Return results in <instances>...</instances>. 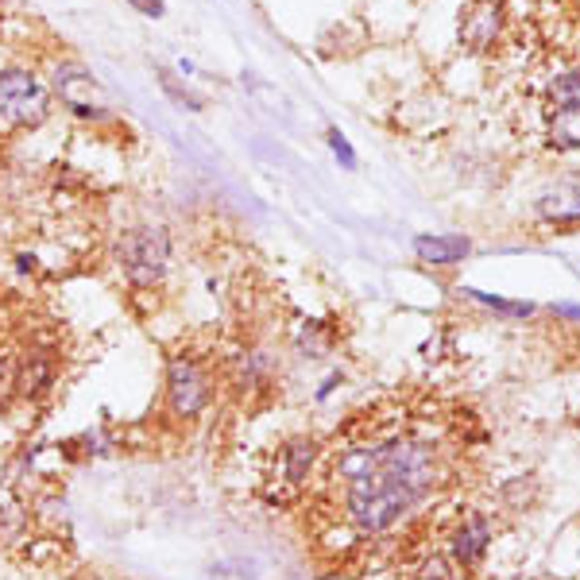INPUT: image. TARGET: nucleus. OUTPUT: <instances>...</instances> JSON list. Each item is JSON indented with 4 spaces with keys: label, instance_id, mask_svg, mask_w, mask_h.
I'll return each mask as SVG.
<instances>
[{
    "label": "nucleus",
    "instance_id": "nucleus-12",
    "mask_svg": "<svg viewBox=\"0 0 580 580\" xmlns=\"http://www.w3.org/2000/svg\"><path fill=\"white\" fill-rule=\"evenodd\" d=\"M546 105H550V113L580 109V66L577 70H569V74H561L557 82H550V89H546Z\"/></svg>",
    "mask_w": 580,
    "mask_h": 580
},
{
    "label": "nucleus",
    "instance_id": "nucleus-2",
    "mask_svg": "<svg viewBox=\"0 0 580 580\" xmlns=\"http://www.w3.org/2000/svg\"><path fill=\"white\" fill-rule=\"evenodd\" d=\"M116 260L132 287H159L171 267V232L163 225H136L124 229L116 240Z\"/></svg>",
    "mask_w": 580,
    "mask_h": 580
},
{
    "label": "nucleus",
    "instance_id": "nucleus-23",
    "mask_svg": "<svg viewBox=\"0 0 580 580\" xmlns=\"http://www.w3.org/2000/svg\"><path fill=\"white\" fill-rule=\"evenodd\" d=\"M20 271H35V256H20Z\"/></svg>",
    "mask_w": 580,
    "mask_h": 580
},
{
    "label": "nucleus",
    "instance_id": "nucleus-14",
    "mask_svg": "<svg viewBox=\"0 0 580 580\" xmlns=\"http://www.w3.org/2000/svg\"><path fill=\"white\" fill-rule=\"evenodd\" d=\"M464 298L488 306L495 314H507V318H530L534 314V302H515V298H499V294H488V290H476V287H461Z\"/></svg>",
    "mask_w": 580,
    "mask_h": 580
},
{
    "label": "nucleus",
    "instance_id": "nucleus-4",
    "mask_svg": "<svg viewBox=\"0 0 580 580\" xmlns=\"http://www.w3.org/2000/svg\"><path fill=\"white\" fill-rule=\"evenodd\" d=\"M213 403V372L198 356L174 352L167 364V406L174 418H198Z\"/></svg>",
    "mask_w": 580,
    "mask_h": 580
},
{
    "label": "nucleus",
    "instance_id": "nucleus-1",
    "mask_svg": "<svg viewBox=\"0 0 580 580\" xmlns=\"http://www.w3.org/2000/svg\"><path fill=\"white\" fill-rule=\"evenodd\" d=\"M341 480L345 519L360 534H383L434 495L441 480L437 449L418 437H395L376 445H348L333 464Z\"/></svg>",
    "mask_w": 580,
    "mask_h": 580
},
{
    "label": "nucleus",
    "instance_id": "nucleus-13",
    "mask_svg": "<svg viewBox=\"0 0 580 580\" xmlns=\"http://www.w3.org/2000/svg\"><path fill=\"white\" fill-rule=\"evenodd\" d=\"M550 147L557 151H580V109L553 113L550 120Z\"/></svg>",
    "mask_w": 580,
    "mask_h": 580
},
{
    "label": "nucleus",
    "instance_id": "nucleus-9",
    "mask_svg": "<svg viewBox=\"0 0 580 580\" xmlns=\"http://www.w3.org/2000/svg\"><path fill=\"white\" fill-rule=\"evenodd\" d=\"M538 217L546 225H557V229H573L580 225V178H565L550 190L538 194Z\"/></svg>",
    "mask_w": 580,
    "mask_h": 580
},
{
    "label": "nucleus",
    "instance_id": "nucleus-21",
    "mask_svg": "<svg viewBox=\"0 0 580 580\" xmlns=\"http://www.w3.org/2000/svg\"><path fill=\"white\" fill-rule=\"evenodd\" d=\"M337 387H341V372H337V376H329L325 383H321V387H318V399H329V395H333Z\"/></svg>",
    "mask_w": 580,
    "mask_h": 580
},
{
    "label": "nucleus",
    "instance_id": "nucleus-16",
    "mask_svg": "<svg viewBox=\"0 0 580 580\" xmlns=\"http://www.w3.org/2000/svg\"><path fill=\"white\" fill-rule=\"evenodd\" d=\"M325 348H329V337L321 333V321H306L302 333H298V352L302 356H325Z\"/></svg>",
    "mask_w": 580,
    "mask_h": 580
},
{
    "label": "nucleus",
    "instance_id": "nucleus-17",
    "mask_svg": "<svg viewBox=\"0 0 580 580\" xmlns=\"http://www.w3.org/2000/svg\"><path fill=\"white\" fill-rule=\"evenodd\" d=\"M12 395H16V356L0 352V410L12 403Z\"/></svg>",
    "mask_w": 580,
    "mask_h": 580
},
{
    "label": "nucleus",
    "instance_id": "nucleus-8",
    "mask_svg": "<svg viewBox=\"0 0 580 580\" xmlns=\"http://www.w3.org/2000/svg\"><path fill=\"white\" fill-rule=\"evenodd\" d=\"M58 376V356L51 348H28L20 360H16V395H28L39 399L55 387Z\"/></svg>",
    "mask_w": 580,
    "mask_h": 580
},
{
    "label": "nucleus",
    "instance_id": "nucleus-15",
    "mask_svg": "<svg viewBox=\"0 0 580 580\" xmlns=\"http://www.w3.org/2000/svg\"><path fill=\"white\" fill-rule=\"evenodd\" d=\"M418 580H461V569L453 557L445 553H430L422 565H418Z\"/></svg>",
    "mask_w": 580,
    "mask_h": 580
},
{
    "label": "nucleus",
    "instance_id": "nucleus-18",
    "mask_svg": "<svg viewBox=\"0 0 580 580\" xmlns=\"http://www.w3.org/2000/svg\"><path fill=\"white\" fill-rule=\"evenodd\" d=\"M159 82H163V89L171 93L174 101L182 105V109H194V113L202 109V97H198V93H190V89H182V86H178V82H174L171 74H167V70H159Z\"/></svg>",
    "mask_w": 580,
    "mask_h": 580
},
{
    "label": "nucleus",
    "instance_id": "nucleus-7",
    "mask_svg": "<svg viewBox=\"0 0 580 580\" xmlns=\"http://www.w3.org/2000/svg\"><path fill=\"white\" fill-rule=\"evenodd\" d=\"M503 31V0H472L461 16V43L468 51H488L495 47Z\"/></svg>",
    "mask_w": 580,
    "mask_h": 580
},
{
    "label": "nucleus",
    "instance_id": "nucleus-6",
    "mask_svg": "<svg viewBox=\"0 0 580 580\" xmlns=\"http://www.w3.org/2000/svg\"><path fill=\"white\" fill-rule=\"evenodd\" d=\"M488 546H492V522H488V515H480V511L464 515L453 526V534H449V557L457 561V569H476L484 561Z\"/></svg>",
    "mask_w": 580,
    "mask_h": 580
},
{
    "label": "nucleus",
    "instance_id": "nucleus-22",
    "mask_svg": "<svg viewBox=\"0 0 580 580\" xmlns=\"http://www.w3.org/2000/svg\"><path fill=\"white\" fill-rule=\"evenodd\" d=\"M553 314H557V318H577L580 321V306H573V302H561V306H553Z\"/></svg>",
    "mask_w": 580,
    "mask_h": 580
},
{
    "label": "nucleus",
    "instance_id": "nucleus-5",
    "mask_svg": "<svg viewBox=\"0 0 580 580\" xmlns=\"http://www.w3.org/2000/svg\"><path fill=\"white\" fill-rule=\"evenodd\" d=\"M55 89L58 97H62V105L74 116H86V120H101L105 116V97H101L97 82L89 78L78 62L55 66Z\"/></svg>",
    "mask_w": 580,
    "mask_h": 580
},
{
    "label": "nucleus",
    "instance_id": "nucleus-19",
    "mask_svg": "<svg viewBox=\"0 0 580 580\" xmlns=\"http://www.w3.org/2000/svg\"><path fill=\"white\" fill-rule=\"evenodd\" d=\"M325 140H329V147H333V155L341 159V167L352 171V167H356V151H352V144L341 136V128H329V132H325Z\"/></svg>",
    "mask_w": 580,
    "mask_h": 580
},
{
    "label": "nucleus",
    "instance_id": "nucleus-3",
    "mask_svg": "<svg viewBox=\"0 0 580 580\" xmlns=\"http://www.w3.org/2000/svg\"><path fill=\"white\" fill-rule=\"evenodd\" d=\"M47 116H51V93L31 70H20V66L0 70V120L4 124L39 128Z\"/></svg>",
    "mask_w": 580,
    "mask_h": 580
},
{
    "label": "nucleus",
    "instance_id": "nucleus-10",
    "mask_svg": "<svg viewBox=\"0 0 580 580\" xmlns=\"http://www.w3.org/2000/svg\"><path fill=\"white\" fill-rule=\"evenodd\" d=\"M472 252V240L461 232H445V236H414V256L426 267H453L464 263Z\"/></svg>",
    "mask_w": 580,
    "mask_h": 580
},
{
    "label": "nucleus",
    "instance_id": "nucleus-11",
    "mask_svg": "<svg viewBox=\"0 0 580 580\" xmlns=\"http://www.w3.org/2000/svg\"><path fill=\"white\" fill-rule=\"evenodd\" d=\"M318 461V441L314 437H290L283 445V472L290 484H302L310 476V468Z\"/></svg>",
    "mask_w": 580,
    "mask_h": 580
},
{
    "label": "nucleus",
    "instance_id": "nucleus-20",
    "mask_svg": "<svg viewBox=\"0 0 580 580\" xmlns=\"http://www.w3.org/2000/svg\"><path fill=\"white\" fill-rule=\"evenodd\" d=\"M128 4H132L140 16H151V20H159V16L167 12V4H163V0H128Z\"/></svg>",
    "mask_w": 580,
    "mask_h": 580
}]
</instances>
